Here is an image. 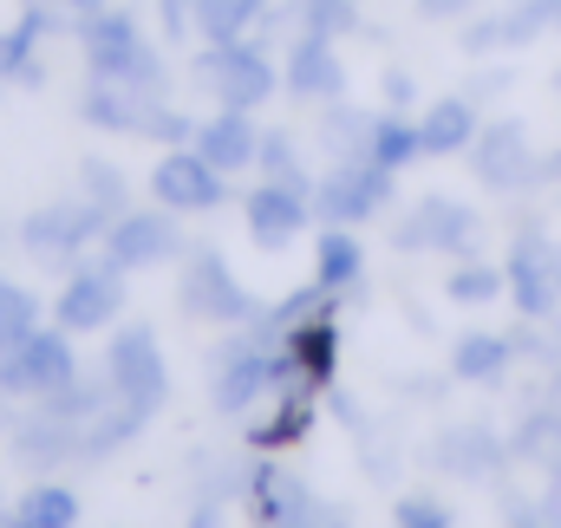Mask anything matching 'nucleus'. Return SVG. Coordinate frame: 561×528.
Returning a JSON list of instances; mask_svg holds the SVG:
<instances>
[{
	"instance_id": "obj_12",
	"label": "nucleus",
	"mask_w": 561,
	"mask_h": 528,
	"mask_svg": "<svg viewBox=\"0 0 561 528\" xmlns=\"http://www.w3.org/2000/svg\"><path fill=\"white\" fill-rule=\"evenodd\" d=\"M510 294L523 307V320H549L561 294V249H549V236L523 229L516 249H510Z\"/></svg>"
},
{
	"instance_id": "obj_37",
	"label": "nucleus",
	"mask_w": 561,
	"mask_h": 528,
	"mask_svg": "<svg viewBox=\"0 0 561 528\" xmlns=\"http://www.w3.org/2000/svg\"><path fill=\"white\" fill-rule=\"evenodd\" d=\"M196 131H203V125H190V118H183V112H176V105H170V99H163V105H157V112H150V144H170V150H176V144H196Z\"/></svg>"
},
{
	"instance_id": "obj_28",
	"label": "nucleus",
	"mask_w": 561,
	"mask_h": 528,
	"mask_svg": "<svg viewBox=\"0 0 561 528\" xmlns=\"http://www.w3.org/2000/svg\"><path fill=\"white\" fill-rule=\"evenodd\" d=\"M366 157H373V163H386V170H405V163H419V157H424V131H419V125H405L399 112H386V118H373Z\"/></svg>"
},
{
	"instance_id": "obj_35",
	"label": "nucleus",
	"mask_w": 561,
	"mask_h": 528,
	"mask_svg": "<svg viewBox=\"0 0 561 528\" xmlns=\"http://www.w3.org/2000/svg\"><path fill=\"white\" fill-rule=\"evenodd\" d=\"M79 176H85V196H92L99 209H112V216H125V209H131V190H125V170H112V163H99V157H92V163H85Z\"/></svg>"
},
{
	"instance_id": "obj_18",
	"label": "nucleus",
	"mask_w": 561,
	"mask_h": 528,
	"mask_svg": "<svg viewBox=\"0 0 561 528\" xmlns=\"http://www.w3.org/2000/svg\"><path fill=\"white\" fill-rule=\"evenodd\" d=\"M242 216H249V236H255V249H287L300 229H307V190H287V183H262L249 203H242Z\"/></svg>"
},
{
	"instance_id": "obj_41",
	"label": "nucleus",
	"mask_w": 561,
	"mask_h": 528,
	"mask_svg": "<svg viewBox=\"0 0 561 528\" xmlns=\"http://www.w3.org/2000/svg\"><path fill=\"white\" fill-rule=\"evenodd\" d=\"M26 7H53L59 20H72V26H79V20H92L99 7H112V0H26Z\"/></svg>"
},
{
	"instance_id": "obj_42",
	"label": "nucleus",
	"mask_w": 561,
	"mask_h": 528,
	"mask_svg": "<svg viewBox=\"0 0 561 528\" xmlns=\"http://www.w3.org/2000/svg\"><path fill=\"white\" fill-rule=\"evenodd\" d=\"M477 0H419V13L424 20H457V13H470Z\"/></svg>"
},
{
	"instance_id": "obj_30",
	"label": "nucleus",
	"mask_w": 561,
	"mask_h": 528,
	"mask_svg": "<svg viewBox=\"0 0 561 528\" xmlns=\"http://www.w3.org/2000/svg\"><path fill=\"white\" fill-rule=\"evenodd\" d=\"M516 457H523V463H542V470L556 477L561 470V417L556 411L523 417V431H516Z\"/></svg>"
},
{
	"instance_id": "obj_33",
	"label": "nucleus",
	"mask_w": 561,
	"mask_h": 528,
	"mask_svg": "<svg viewBox=\"0 0 561 528\" xmlns=\"http://www.w3.org/2000/svg\"><path fill=\"white\" fill-rule=\"evenodd\" d=\"M255 170H262V183H287V190H307V176H300V157H294V137H287V131H262Z\"/></svg>"
},
{
	"instance_id": "obj_11",
	"label": "nucleus",
	"mask_w": 561,
	"mask_h": 528,
	"mask_svg": "<svg viewBox=\"0 0 561 528\" xmlns=\"http://www.w3.org/2000/svg\"><path fill=\"white\" fill-rule=\"evenodd\" d=\"M183 307L196 320H216V326H249L255 320V300L236 287V274H229V262L216 249H196V262L183 274Z\"/></svg>"
},
{
	"instance_id": "obj_51",
	"label": "nucleus",
	"mask_w": 561,
	"mask_h": 528,
	"mask_svg": "<svg viewBox=\"0 0 561 528\" xmlns=\"http://www.w3.org/2000/svg\"><path fill=\"white\" fill-rule=\"evenodd\" d=\"M0 528H7V523H0Z\"/></svg>"
},
{
	"instance_id": "obj_25",
	"label": "nucleus",
	"mask_w": 561,
	"mask_h": 528,
	"mask_svg": "<svg viewBox=\"0 0 561 528\" xmlns=\"http://www.w3.org/2000/svg\"><path fill=\"white\" fill-rule=\"evenodd\" d=\"M280 346L294 353V372H300L307 386H327V379H333V359H340V333H333V320L287 326V340H280Z\"/></svg>"
},
{
	"instance_id": "obj_4",
	"label": "nucleus",
	"mask_w": 561,
	"mask_h": 528,
	"mask_svg": "<svg viewBox=\"0 0 561 528\" xmlns=\"http://www.w3.org/2000/svg\"><path fill=\"white\" fill-rule=\"evenodd\" d=\"M294 379V353L287 346H268V340H229L222 353H216V372H209V398H216V411H249L255 398L268 392V386H287Z\"/></svg>"
},
{
	"instance_id": "obj_14",
	"label": "nucleus",
	"mask_w": 561,
	"mask_h": 528,
	"mask_svg": "<svg viewBox=\"0 0 561 528\" xmlns=\"http://www.w3.org/2000/svg\"><path fill=\"white\" fill-rule=\"evenodd\" d=\"M280 85H287L294 99H320V105H333V99L346 92V66H340L333 39H327V33H294L287 66H280Z\"/></svg>"
},
{
	"instance_id": "obj_47",
	"label": "nucleus",
	"mask_w": 561,
	"mask_h": 528,
	"mask_svg": "<svg viewBox=\"0 0 561 528\" xmlns=\"http://www.w3.org/2000/svg\"><path fill=\"white\" fill-rule=\"evenodd\" d=\"M549 176H556V183H561V150H556V157H549Z\"/></svg>"
},
{
	"instance_id": "obj_16",
	"label": "nucleus",
	"mask_w": 561,
	"mask_h": 528,
	"mask_svg": "<svg viewBox=\"0 0 561 528\" xmlns=\"http://www.w3.org/2000/svg\"><path fill=\"white\" fill-rule=\"evenodd\" d=\"M477 242V216L450 196H424L419 209L399 222V249H444V255H463Z\"/></svg>"
},
{
	"instance_id": "obj_10",
	"label": "nucleus",
	"mask_w": 561,
	"mask_h": 528,
	"mask_svg": "<svg viewBox=\"0 0 561 528\" xmlns=\"http://www.w3.org/2000/svg\"><path fill=\"white\" fill-rule=\"evenodd\" d=\"M105 379H112V392L125 398V404H138V411H157V404H163L170 372H163V353H157V333H150V326H125V333L112 340Z\"/></svg>"
},
{
	"instance_id": "obj_8",
	"label": "nucleus",
	"mask_w": 561,
	"mask_h": 528,
	"mask_svg": "<svg viewBox=\"0 0 561 528\" xmlns=\"http://www.w3.org/2000/svg\"><path fill=\"white\" fill-rule=\"evenodd\" d=\"M470 170H477V183H490V190H529V183L549 176V163L536 157V144H529V131H523L516 118H496V125L477 131Z\"/></svg>"
},
{
	"instance_id": "obj_2",
	"label": "nucleus",
	"mask_w": 561,
	"mask_h": 528,
	"mask_svg": "<svg viewBox=\"0 0 561 528\" xmlns=\"http://www.w3.org/2000/svg\"><path fill=\"white\" fill-rule=\"evenodd\" d=\"M79 53L92 66V79H125L150 99H163L170 72H163V53H150L131 20V7H99L92 20H79Z\"/></svg>"
},
{
	"instance_id": "obj_9",
	"label": "nucleus",
	"mask_w": 561,
	"mask_h": 528,
	"mask_svg": "<svg viewBox=\"0 0 561 528\" xmlns=\"http://www.w3.org/2000/svg\"><path fill=\"white\" fill-rule=\"evenodd\" d=\"M222 176H229V170H216L196 144H190V150L176 144L170 157H157V170H150V196H157L163 209H176V216H183V209L196 216V209H216V203L229 196Z\"/></svg>"
},
{
	"instance_id": "obj_22",
	"label": "nucleus",
	"mask_w": 561,
	"mask_h": 528,
	"mask_svg": "<svg viewBox=\"0 0 561 528\" xmlns=\"http://www.w3.org/2000/svg\"><path fill=\"white\" fill-rule=\"evenodd\" d=\"M419 131H424V157H450V150H470L477 144V99L470 92H457V99H437L431 112L419 118Z\"/></svg>"
},
{
	"instance_id": "obj_40",
	"label": "nucleus",
	"mask_w": 561,
	"mask_h": 528,
	"mask_svg": "<svg viewBox=\"0 0 561 528\" xmlns=\"http://www.w3.org/2000/svg\"><path fill=\"white\" fill-rule=\"evenodd\" d=\"M399 528H450V509L431 503V496H405L399 503Z\"/></svg>"
},
{
	"instance_id": "obj_21",
	"label": "nucleus",
	"mask_w": 561,
	"mask_h": 528,
	"mask_svg": "<svg viewBox=\"0 0 561 528\" xmlns=\"http://www.w3.org/2000/svg\"><path fill=\"white\" fill-rule=\"evenodd\" d=\"M196 150H203L216 170H249L255 150H262V131H255L249 112H216V118L196 131Z\"/></svg>"
},
{
	"instance_id": "obj_7",
	"label": "nucleus",
	"mask_w": 561,
	"mask_h": 528,
	"mask_svg": "<svg viewBox=\"0 0 561 528\" xmlns=\"http://www.w3.org/2000/svg\"><path fill=\"white\" fill-rule=\"evenodd\" d=\"M112 222H118V216H112V209H99L92 196H79V203H46V209H33V216H26L20 242H26L33 255H53V267H66L85 242H99Z\"/></svg>"
},
{
	"instance_id": "obj_15",
	"label": "nucleus",
	"mask_w": 561,
	"mask_h": 528,
	"mask_svg": "<svg viewBox=\"0 0 561 528\" xmlns=\"http://www.w3.org/2000/svg\"><path fill=\"white\" fill-rule=\"evenodd\" d=\"M105 249H112L118 267H157L183 249V236H176V222H170L163 209H125V216L105 229Z\"/></svg>"
},
{
	"instance_id": "obj_1",
	"label": "nucleus",
	"mask_w": 561,
	"mask_h": 528,
	"mask_svg": "<svg viewBox=\"0 0 561 528\" xmlns=\"http://www.w3.org/2000/svg\"><path fill=\"white\" fill-rule=\"evenodd\" d=\"M105 404H112V379H105V386L72 379L66 392L39 398V411H33V417H20L13 450H20V457H33V463H59V457H72V450H85V437H92V424L105 417Z\"/></svg>"
},
{
	"instance_id": "obj_20",
	"label": "nucleus",
	"mask_w": 561,
	"mask_h": 528,
	"mask_svg": "<svg viewBox=\"0 0 561 528\" xmlns=\"http://www.w3.org/2000/svg\"><path fill=\"white\" fill-rule=\"evenodd\" d=\"M249 496H255V516L268 528L307 523V516H313V490H307L294 470H280V463H262V470L249 477Z\"/></svg>"
},
{
	"instance_id": "obj_29",
	"label": "nucleus",
	"mask_w": 561,
	"mask_h": 528,
	"mask_svg": "<svg viewBox=\"0 0 561 528\" xmlns=\"http://www.w3.org/2000/svg\"><path fill=\"white\" fill-rule=\"evenodd\" d=\"M313 262H320V274H313V280H327L333 294L359 280V249H353V236H346L340 222H327V236H320V249H313Z\"/></svg>"
},
{
	"instance_id": "obj_39",
	"label": "nucleus",
	"mask_w": 561,
	"mask_h": 528,
	"mask_svg": "<svg viewBox=\"0 0 561 528\" xmlns=\"http://www.w3.org/2000/svg\"><path fill=\"white\" fill-rule=\"evenodd\" d=\"M496 46H510V26H503V13H490V20H470V26H463V53H496Z\"/></svg>"
},
{
	"instance_id": "obj_27",
	"label": "nucleus",
	"mask_w": 561,
	"mask_h": 528,
	"mask_svg": "<svg viewBox=\"0 0 561 528\" xmlns=\"http://www.w3.org/2000/svg\"><path fill=\"white\" fill-rule=\"evenodd\" d=\"M79 523V496L59 490V483H39L20 496V509L7 516V528H72Z\"/></svg>"
},
{
	"instance_id": "obj_17",
	"label": "nucleus",
	"mask_w": 561,
	"mask_h": 528,
	"mask_svg": "<svg viewBox=\"0 0 561 528\" xmlns=\"http://www.w3.org/2000/svg\"><path fill=\"white\" fill-rule=\"evenodd\" d=\"M157 105H163V99H150V92H138V85H125V79H92V85H85V99H79V118H85L92 131L144 137Z\"/></svg>"
},
{
	"instance_id": "obj_48",
	"label": "nucleus",
	"mask_w": 561,
	"mask_h": 528,
	"mask_svg": "<svg viewBox=\"0 0 561 528\" xmlns=\"http://www.w3.org/2000/svg\"><path fill=\"white\" fill-rule=\"evenodd\" d=\"M556 26H561V0H556Z\"/></svg>"
},
{
	"instance_id": "obj_3",
	"label": "nucleus",
	"mask_w": 561,
	"mask_h": 528,
	"mask_svg": "<svg viewBox=\"0 0 561 528\" xmlns=\"http://www.w3.org/2000/svg\"><path fill=\"white\" fill-rule=\"evenodd\" d=\"M196 79H203V92H209L222 112H255V105L275 99V85H280V72L268 66V53H262L255 39L209 46V53L196 59Z\"/></svg>"
},
{
	"instance_id": "obj_13",
	"label": "nucleus",
	"mask_w": 561,
	"mask_h": 528,
	"mask_svg": "<svg viewBox=\"0 0 561 528\" xmlns=\"http://www.w3.org/2000/svg\"><path fill=\"white\" fill-rule=\"evenodd\" d=\"M112 313H125L118 262L79 267V274L59 287V326H66V333H99V326H112Z\"/></svg>"
},
{
	"instance_id": "obj_34",
	"label": "nucleus",
	"mask_w": 561,
	"mask_h": 528,
	"mask_svg": "<svg viewBox=\"0 0 561 528\" xmlns=\"http://www.w3.org/2000/svg\"><path fill=\"white\" fill-rule=\"evenodd\" d=\"M26 333H39V300H33L26 287L0 280V346H7V340H26Z\"/></svg>"
},
{
	"instance_id": "obj_32",
	"label": "nucleus",
	"mask_w": 561,
	"mask_h": 528,
	"mask_svg": "<svg viewBox=\"0 0 561 528\" xmlns=\"http://www.w3.org/2000/svg\"><path fill=\"white\" fill-rule=\"evenodd\" d=\"M294 20H300V33H327V39H340V33L359 26V0H294Z\"/></svg>"
},
{
	"instance_id": "obj_44",
	"label": "nucleus",
	"mask_w": 561,
	"mask_h": 528,
	"mask_svg": "<svg viewBox=\"0 0 561 528\" xmlns=\"http://www.w3.org/2000/svg\"><path fill=\"white\" fill-rule=\"evenodd\" d=\"M386 99H392V105H412V79H405V72H386Z\"/></svg>"
},
{
	"instance_id": "obj_43",
	"label": "nucleus",
	"mask_w": 561,
	"mask_h": 528,
	"mask_svg": "<svg viewBox=\"0 0 561 528\" xmlns=\"http://www.w3.org/2000/svg\"><path fill=\"white\" fill-rule=\"evenodd\" d=\"M307 528H346V509H340V503H320V496H313V516H307Z\"/></svg>"
},
{
	"instance_id": "obj_24",
	"label": "nucleus",
	"mask_w": 561,
	"mask_h": 528,
	"mask_svg": "<svg viewBox=\"0 0 561 528\" xmlns=\"http://www.w3.org/2000/svg\"><path fill=\"white\" fill-rule=\"evenodd\" d=\"M268 13L275 0H196V33L209 46H229V39H249Z\"/></svg>"
},
{
	"instance_id": "obj_23",
	"label": "nucleus",
	"mask_w": 561,
	"mask_h": 528,
	"mask_svg": "<svg viewBox=\"0 0 561 528\" xmlns=\"http://www.w3.org/2000/svg\"><path fill=\"white\" fill-rule=\"evenodd\" d=\"M46 26H59V13H53V7H26V20L0 33V85H7V79L39 85V59H33V53H39Z\"/></svg>"
},
{
	"instance_id": "obj_36",
	"label": "nucleus",
	"mask_w": 561,
	"mask_h": 528,
	"mask_svg": "<svg viewBox=\"0 0 561 528\" xmlns=\"http://www.w3.org/2000/svg\"><path fill=\"white\" fill-rule=\"evenodd\" d=\"M503 26H510V46H529L542 26H556V0H516L503 13Z\"/></svg>"
},
{
	"instance_id": "obj_26",
	"label": "nucleus",
	"mask_w": 561,
	"mask_h": 528,
	"mask_svg": "<svg viewBox=\"0 0 561 528\" xmlns=\"http://www.w3.org/2000/svg\"><path fill=\"white\" fill-rule=\"evenodd\" d=\"M450 372H457L463 386H496V379L510 372V340H496V333H470V340H457Z\"/></svg>"
},
{
	"instance_id": "obj_45",
	"label": "nucleus",
	"mask_w": 561,
	"mask_h": 528,
	"mask_svg": "<svg viewBox=\"0 0 561 528\" xmlns=\"http://www.w3.org/2000/svg\"><path fill=\"white\" fill-rule=\"evenodd\" d=\"M549 411L561 417V366H556V379H549Z\"/></svg>"
},
{
	"instance_id": "obj_49",
	"label": "nucleus",
	"mask_w": 561,
	"mask_h": 528,
	"mask_svg": "<svg viewBox=\"0 0 561 528\" xmlns=\"http://www.w3.org/2000/svg\"><path fill=\"white\" fill-rule=\"evenodd\" d=\"M280 528H307V523H280Z\"/></svg>"
},
{
	"instance_id": "obj_31",
	"label": "nucleus",
	"mask_w": 561,
	"mask_h": 528,
	"mask_svg": "<svg viewBox=\"0 0 561 528\" xmlns=\"http://www.w3.org/2000/svg\"><path fill=\"white\" fill-rule=\"evenodd\" d=\"M503 287H510V274H496L490 262H463V267H450V280H444V294L457 307H490Z\"/></svg>"
},
{
	"instance_id": "obj_46",
	"label": "nucleus",
	"mask_w": 561,
	"mask_h": 528,
	"mask_svg": "<svg viewBox=\"0 0 561 528\" xmlns=\"http://www.w3.org/2000/svg\"><path fill=\"white\" fill-rule=\"evenodd\" d=\"M516 528H549V523H536V516H529V509H516Z\"/></svg>"
},
{
	"instance_id": "obj_19",
	"label": "nucleus",
	"mask_w": 561,
	"mask_h": 528,
	"mask_svg": "<svg viewBox=\"0 0 561 528\" xmlns=\"http://www.w3.org/2000/svg\"><path fill=\"white\" fill-rule=\"evenodd\" d=\"M450 477H463V483H477V477H490V470H503V444H496V431L490 424H450L444 437H437V450H431Z\"/></svg>"
},
{
	"instance_id": "obj_5",
	"label": "nucleus",
	"mask_w": 561,
	"mask_h": 528,
	"mask_svg": "<svg viewBox=\"0 0 561 528\" xmlns=\"http://www.w3.org/2000/svg\"><path fill=\"white\" fill-rule=\"evenodd\" d=\"M79 379V359H72V340L66 333H26V340H7L0 346V392L7 398H46L66 392Z\"/></svg>"
},
{
	"instance_id": "obj_50",
	"label": "nucleus",
	"mask_w": 561,
	"mask_h": 528,
	"mask_svg": "<svg viewBox=\"0 0 561 528\" xmlns=\"http://www.w3.org/2000/svg\"><path fill=\"white\" fill-rule=\"evenodd\" d=\"M556 85H561V72H556Z\"/></svg>"
},
{
	"instance_id": "obj_38",
	"label": "nucleus",
	"mask_w": 561,
	"mask_h": 528,
	"mask_svg": "<svg viewBox=\"0 0 561 528\" xmlns=\"http://www.w3.org/2000/svg\"><path fill=\"white\" fill-rule=\"evenodd\" d=\"M307 417H313V404H307V398H287L275 424H262V444H294V437L307 431Z\"/></svg>"
},
{
	"instance_id": "obj_6",
	"label": "nucleus",
	"mask_w": 561,
	"mask_h": 528,
	"mask_svg": "<svg viewBox=\"0 0 561 528\" xmlns=\"http://www.w3.org/2000/svg\"><path fill=\"white\" fill-rule=\"evenodd\" d=\"M392 176H399V170H386V163H373V157H340V163L320 176L313 209H320L327 222H340V229L373 222V216L392 203Z\"/></svg>"
}]
</instances>
